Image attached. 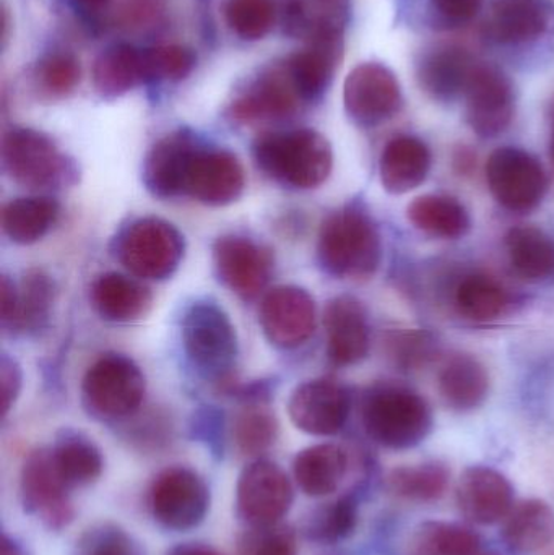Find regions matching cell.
<instances>
[{"mask_svg":"<svg viewBox=\"0 0 554 555\" xmlns=\"http://www.w3.org/2000/svg\"><path fill=\"white\" fill-rule=\"evenodd\" d=\"M449 485V469L442 463L400 466L387 476L386 488L402 501L435 502L445 495Z\"/></svg>","mask_w":554,"mask_h":555,"instance_id":"cell-40","label":"cell"},{"mask_svg":"<svg viewBox=\"0 0 554 555\" xmlns=\"http://www.w3.org/2000/svg\"><path fill=\"white\" fill-rule=\"evenodd\" d=\"M78 9L87 10V12H98L103 9L109 0H72Z\"/></svg>","mask_w":554,"mask_h":555,"instance_id":"cell-56","label":"cell"},{"mask_svg":"<svg viewBox=\"0 0 554 555\" xmlns=\"http://www.w3.org/2000/svg\"><path fill=\"white\" fill-rule=\"evenodd\" d=\"M165 3L166 0H124L117 10V23L127 29L145 28L159 18Z\"/></svg>","mask_w":554,"mask_h":555,"instance_id":"cell-48","label":"cell"},{"mask_svg":"<svg viewBox=\"0 0 554 555\" xmlns=\"http://www.w3.org/2000/svg\"><path fill=\"white\" fill-rule=\"evenodd\" d=\"M328 359L338 367L358 364L366 359L371 330L366 309L351 296H338L325 307Z\"/></svg>","mask_w":554,"mask_h":555,"instance_id":"cell-21","label":"cell"},{"mask_svg":"<svg viewBox=\"0 0 554 555\" xmlns=\"http://www.w3.org/2000/svg\"><path fill=\"white\" fill-rule=\"evenodd\" d=\"M285 65L260 72L246 90L231 103V119L240 124L273 122L292 117L301 104Z\"/></svg>","mask_w":554,"mask_h":555,"instance_id":"cell-18","label":"cell"},{"mask_svg":"<svg viewBox=\"0 0 554 555\" xmlns=\"http://www.w3.org/2000/svg\"><path fill=\"white\" fill-rule=\"evenodd\" d=\"M431 171V152L423 140L399 135L390 140L381 155L379 175L389 194L402 195L415 191Z\"/></svg>","mask_w":554,"mask_h":555,"instance_id":"cell-25","label":"cell"},{"mask_svg":"<svg viewBox=\"0 0 554 555\" xmlns=\"http://www.w3.org/2000/svg\"><path fill=\"white\" fill-rule=\"evenodd\" d=\"M198 142L188 130H178L159 140L143 162L142 179L146 191L156 198L184 194L185 179Z\"/></svg>","mask_w":554,"mask_h":555,"instance_id":"cell-22","label":"cell"},{"mask_svg":"<svg viewBox=\"0 0 554 555\" xmlns=\"http://www.w3.org/2000/svg\"><path fill=\"white\" fill-rule=\"evenodd\" d=\"M511 304L510 291L488 273H468L454 289L455 310L471 322H493L511 309Z\"/></svg>","mask_w":554,"mask_h":555,"instance_id":"cell-33","label":"cell"},{"mask_svg":"<svg viewBox=\"0 0 554 555\" xmlns=\"http://www.w3.org/2000/svg\"><path fill=\"white\" fill-rule=\"evenodd\" d=\"M214 260L221 281L244 300L259 297L273 272L272 250L249 237H220L214 246Z\"/></svg>","mask_w":554,"mask_h":555,"instance_id":"cell-17","label":"cell"},{"mask_svg":"<svg viewBox=\"0 0 554 555\" xmlns=\"http://www.w3.org/2000/svg\"><path fill=\"white\" fill-rule=\"evenodd\" d=\"M487 181L498 204L513 214L536 210L549 191V176L539 159L514 146L491 153Z\"/></svg>","mask_w":554,"mask_h":555,"instance_id":"cell-9","label":"cell"},{"mask_svg":"<svg viewBox=\"0 0 554 555\" xmlns=\"http://www.w3.org/2000/svg\"><path fill=\"white\" fill-rule=\"evenodd\" d=\"M410 223L416 230L441 240H461L471 231V215L458 198L428 194L410 204Z\"/></svg>","mask_w":554,"mask_h":555,"instance_id":"cell-34","label":"cell"},{"mask_svg":"<svg viewBox=\"0 0 554 555\" xmlns=\"http://www.w3.org/2000/svg\"><path fill=\"white\" fill-rule=\"evenodd\" d=\"M51 453L59 475L72 491L93 485L103 475V453L81 434H62L51 447Z\"/></svg>","mask_w":554,"mask_h":555,"instance_id":"cell-35","label":"cell"},{"mask_svg":"<svg viewBox=\"0 0 554 555\" xmlns=\"http://www.w3.org/2000/svg\"><path fill=\"white\" fill-rule=\"evenodd\" d=\"M514 273L529 283L554 280V240L536 227H517L506 236Z\"/></svg>","mask_w":554,"mask_h":555,"instance_id":"cell-32","label":"cell"},{"mask_svg":"<svg viewBox=\"0 0 554 555\" xmlns=\"http://www.w3.org/2000/svg\"><path fill=\"white\" fill-rule=\"evenodd\" d=\"M477 61L465 49L446 44L423 52L416 64L420 87L438 101H452L464 94Z\"/></svg>","mask_w":554,"mask_h":555,"instance_id":"cell-24","label":"cell"},{"mask_svg":"<svg viewBox=\"0 0 554 555\" xmlns=\"http://www.w3.org/2000/svg\"><path fill=\"white\" fill-rule=\"evenodd\" d=\"M387 356L402 371H420L438 354V341L423 330H399L384 339Z\"/></svg>","mask_w":554,"mask_h":555,"instance_id":"cell-44","label":"cell"},{"mask_svg":"<svg viewBox=\"0 0 554 555\" xmlns=\"http://www.w3.org/2000/svg\"><path fill=\"white\" fill-rule=\"evenodd\" d=\"M279 439V421L266 408L250 404L233 423V440L241 455L260 459Z\"/></svg>","mask_w":554,"mask_h":555,"instance_id":"cell-41","label":"cell"},{"mask_svg":"<svg viewBox=\"0 0 554 555\" xmlns=\"http://www.w3.org/2000/svg\"><path fill=\"white\" fill-rule=\"evenodd\" d=\"M237 555H298V540L283 524L249 527L236 544Z\"/></svg>","mask_w":554,"mask_h":555,"instance_id":"cell-46","label":"cell"},{"mask_svg":"<svg viewBox=\"0 0 554 555\" xmlns=\"http://www.w3.org/2000/svg\"><path fill=\"white\" fill-rule=\"evenodd\" d=\"M221 12L230 31L250 42L266 38L279 15L275 0H224Z\"/></svg>","mask_w":554,"mask_h":555,"instance_id":"cell-42","label":"cell"},{"mask_svg":"<svg viewBox=\"0 0 554 555\" xmlns=\"http://www.w3.org/2000/svg\"><path fill=\"white\" fill-rule=\"evenodd\" d=\"M464 96L468 126L478 135L491 139L513 122L516 113L513 81L497 65L477 62Z\"/></svg>","mask_w":554,"mask_h":555,"instance_id":"cell-13","label":"cell"},{"mask_svg":"<svg viewBox=\"0 0 554 555\" xmlns=\"http://www.w3.org/2000/svg\"><path fill=\"white\" fill-rule=\"evenodd\" d=\"M295 499L292 479L267 459L250 462L236 485V515L247 527L282 524Z\"/></svg>","mask_w":554,"mask_h":555,"instance_id":"cell-10","label":"cell"},{"mask_svg":"<svg viewBox=\"0 0 554 555\" xmlns=\"http://www.w3.org/2000/svg\"><path fill=\"white\" fill-rule=\"evenodd\" d=\"M360 520L357 495L347 494L322 504L306 517L302 533L306 540L322 546L342 543L355 533Z\"/></svg>","mask_w":554,"mask_h":555,"instance_id":"cell-37","label":"cell"},{"mask_svg":"<svg viewBox=\"0 0 554 555\" xmlns=\"http://www.w3.org/2000/svg\"><path fill=\"white\" fill-rule=\"evenodd\" d=\"M315 302L299 286H276L260 302V326L272 345L295 349L309 341L315 332Z\"/></svg>","mask_w":554,"mask_h":555,"instance_id":"cell-14","label":"cell"},{"mask_svg":"<svg viewBox=\"0 0 554 555\" xmlns=\"http://www.w3.org/2000/svg\"><path fill=\"white\" fill-rule=\"evenodd\" d=\"M552 114H553V120H554V101H553V106H552Z\"/></svg>","mask_w":554,"mask_h":555,"instance_id":"cell-59","label":"cell"},{"mask_svg":"<svg viewBox=\"0 0 554 555\" xmlns=\"http://www.w3.org/2000/svg\"><path fill=\"white\" fill-rule=\"evenodd\" d=\"M59 217V204L51 197H22L9 202L2 211L5 236L20 246L38 243Z\"/></svg>","mask_w":554,"mask_h":555,"instance_id":"cell-36","label":"cell"},{"mask_svg":"<svg viewBox=\"0 0 554 555\" xmlns=\"http://www.w3.org/2000/svg\"><path fill=\"white\" fill-rule=\"evenodd\" d=\"M150 515L165 530L184 533L201 527L210 511V488L194 469L172 466L155 476L149 489Z\"/></svg>","mask_w":554,"mask_h":555,"instance_id":"cell-8","label":"cell"},{"mask_svg":"<svg viewBox=\"0 0 554 555\" xmlns=\"http://www.w3.org/2000/svg\"><path fill=\"white\" fill-rule=\"evenodd\" d=\"M74 555H143V550L123 528L103 524L81 534Z\"/></svg>","mask_w":554,"mask_h":555,"instance_id":"cell-47","label":"cell"},{"mask_svg":"<svg viewBox=\"0 0 554 555\" xmlns=\"http://www.w3.org/2000/svg\"><path fill=\"white\" fill-rule=\"evenodd\" d=\"M553 540L554 511L545 501L519 502L504 520L503 541L513 553H539Z\"/></svg>","mask_w":554,"mask_h":555,"instance_id":"cell-30","label":"cell"},{"mask_svg":"<svg viewBox=\"0 0 554 555\" xmlns=\"http://www.w3.org/2000/svg\"><path fill=\"white\" fill-rule=\"evenodd\" d=\"M129 439L143 450H158L171 439V424L163 423L162 420L143 421L129 430Z\"/></svg>","mask_w":554,"mask_h":555,"instance_id":"cell-51","label":"cell"},{"mask_svg":"<svg viewBox=\"0 0 554 555\" xmlns=\"http://www.w3.org/2000/svg\"><path fill=\"white\" fill-rule=\"evenodd\" d=\"M455 168L459 169V172H468L475 166V155L468 149H464L462 146L458 153H455L454 158Z\"/></svg>","mask_w":554,"mask_h":555,"instance_id":"cell-55","label":"cell"},{"mask_svg":"<svg viewBox=\"0 0 554 555\" xmlns=\"http://www.w3.org/2000/svg\"><path fill=\"white\" fill-rule=\"evenodd\" d=\"M246 172L234 153L198 146L189 165L184 194L207 207H227L243 195Z\"/></svg>","mask_w":554,"mask_h":555,"instance_id":"cell-16","label":"cell"},{"mask_svg":"<svg viewBox=\"0 0 554 555\" xmlns=\"http://www.w3.org/2000/svg\"><path fill=\"white\" fill-rule=\"evenodd\" d=\"M70 492L55 468L51 449H36L26 456L20 473L23 508L48 530L70 527L75 518Z\"/></svg>","mask_w":554,"mask_h":555,"instance_id":"cell-11","label":"cell"},{"mask_svg":"<svg viewBox=\"0 0 554 555\" xmlns=\"http://www.w3.org/2000/svg\"><path fill=\"white\" fill-rule=\"evenodd\" d=\"M485 0H431V10L446 26H465L474 22Z\"/></svg>","mask_w":554,"mask_h":555,"instance_id":"cell-49","label":"cell"},{"mask_svg":"<svg viewBox=\"0 0 554 555\" xmlns=\"http://www.w3.org/2000/svg\"><path fill=\"white\" fill-rule=\"evenodd\" d=\"M345 111L361 127H376L402 109L403 96L396 74L379 62H364L348 74Z\"/></svg>","mask_w":554,"mask_h":555,"instance_id":"cell-12","label":"cell"},{"mask_svg":"<svg viewBox=\"0 0 554 555\" xmlns=\"http://www.w3.org/2000/svg\"><path fill=\"white\" fill-rule=\"evenodd\" d=\"M3 169L13 182L29 191H46L77 182L74 162L52 139L26 127H13L2 139Z\"/></svg>","mask_w":554,"mask_h":555,"instance_id":"cell-4","label":"cell"},{"mask_svg":"<svg viewBox=\"0 0 554 555\" xmlns=\"http://www.w3.org/2000/svg\"><path fill=\"white\" fill-rule=\"evenodd\" d=\"M192 430L197 439L210 447L215 455L223 450V420H220L218 413L205 411L202 416L197 417V421H194Z\"/></svg>","mask_w":554,"mask_h":555,"instance_id":"cell-52","label":"cell"},{"mask_svg":"<svg viewBox=\"0 0 554 555\" xmlns=\"http://www.w3.org/2000/svg\"><path fill=\"white\" fill-rule=\"evenodd\" d=\"M182 345L205 377L224 382L237 358L236 328L228 313L211 300H198L182 319Z\"/></svg>","mask_w":554,"mask_h":555,"instance_id":"cell-6","label":"cell"},{"mask_svg":"<svg viewBox=\"0 0 554 555\" xmlns=\"http://www.w3.org/2000/svg\"><path fill=\"white\" fill-rule=\"evenodd\" d=\"M184 253V236L162 218H140L116 241L117 259L140 280L163 281L175 275Z\"/></svg>","mask_w":554,"mask_h":555,"instance_id":"cell-7","label":"cell"},{"mask_svg":"<svg viewBox=\"0 0 554 555\" xmlns=\"http://www.w3.org/2000/svg\"><path fill=\"white\" fill-rule=\"evenodd\" d=\"M490 377L487 369L471 354H452L439 371V393L449 408L471 411L487 400Z\"/></svg>","mask_w":554,"mask_h":555,"instance_id":"cell-29","label":"cell"},{"mask_svg":"<svg viewBox=\"0 0 554 555\" xmlns=\"http://www.w3.org/2000/svg\"><path fill=\"white\" fill-rule=\"evenodd\" d=\"M480 550L475 531L448 521H426L410 538L412 555H480Z\"/></svg>","mask_w":554,"mask_h":555,"instance_id":"cell-39","label":"cell"},{"mask_svg":"<svg viewBox=\"0 0 554 555\" xmlns=\"http://www.w3.org/2000/svg\"><path fill=\"white\" fill-rule=\"evenodd\" d=\"M318 256L328 275L348 280L373 276L383 256L373 218L358 205L328 215L319 233Z\"/></svg>","mask_w":554,"mask_h":555,"instance_id":"cell-3","label":"cell"},{"mask_svg":"<svg viewBox=\"0 0 554 555\" xmlns=\"http://www.w3.org/2000/svg\"><path fill=\"white\" fill-rule=\"evenodd\" d=\"M361 424L377 446L409 450L420 446L433 429L428 401L399 384H376L361 398Z\"/></svg>","mask_w":554,"mask_h":555,"instance_id":"cell-1","label":"cell"},{"mask_svg":"<svg viewBox=\"0 0 554 555\" xmlns=\"http://www.w3.org/2000/svg\"><path fill=\"white\" fill-rule=\"evenodd\" d=\"M54 281L41 270L26 273L16 286V306L7 328L18 333L38 332L46 325L54 304Z\"/></svg>","mask_w":554,"mask_h":555,"instance_id":"cell-38","label":"cell"},{"mask_svg":"<svg viewBox=\"0 0 554 555\" xmlns=\"http://www.w3.org/2000/svg\"><path fill=\"white\" fill-rule=\"evenodd\" d=\"M145 375L127 356L103 354L88 369L81 384L85 406L93 416L123 421L136 416L145 398Z\"/></svg>","mask_w":554,"mask_h":555,"instance_id":"cell-5","label":"cell"},{"mask_svg":"<svg viewBox=\"0 0 554 555\" xmlns=\"http://www.w3.org/2000/svg\"><path fill=\"white\" fill-rule=\"evenodd\" d=\"M197 64L194 49L184 44H163L145 49L149 81H181L192 74Z\"/></svg>","mask_w":554,"mask_h":555,"instance_id":"cell-45","label":"cell"},{"mask_svg":"<svg viewBox=\"0 0 554 555\" xmlns=\"http://www.w3.org/2000/svg\"><path fill=\"white\" fill-rule=\"evenodd\" d=\"M23 387L22 367L15 359L3 354L0 359V395H2V416L5 417L18 400Z\"/></svg>","mask_w":554,"mask_h":555,"instance_id":"cell-50","label":"cell"},{"mask_svg":"<svg viewBox=\"0 0 554 555\" xmlns=\"http://www.w3.org/2000/svg\"><path fill=\"white\" fill-rule=\"evenodd\" d=\"M33 78H35L36 90L42 96L52 98V100L67 98L80 85V61L68 51L48 52L36 64Z\"/></svg>","mask_w":554,"mask_h":555,"instance_id":"cell-43","label":"cell"},{"mask_svg":"<svg viewBox=\"0 0 554 555\" xmlns=\"http://www.w3.org/2000/svg\"><path fill=\"white\" fill-rule=\"evenodd\" d=\"M0 555H25L23 554V551L20 550L18 546H16L15 543H13L12 540H10L7 534H3L2 538V546H0Z\"/></svg>","mask_w":554,"mask_h":555,"instance_id":"cell-57","label":"cell"},{"mask_svg":"<svg viewBox=\"0 0 554 555\" xmlns=\"http://www.w3.org/2000/svg\"><path fill=\"white\" fill-rule=\"evenodd\" d=\"M0 313H2L3 326L12 320L16 306V284L9 276H2L0 283Z\"/></svg>","mask_w":554,"mask_h":555,"instance_id":"cell-53","label":"cell"},{"mask_svg":"<svg viewBox=\"0 0 554 555\" xmlns=\"http://www.w3.org/2000/svg\"><path fill=\"white\" fill-rule=\"evenodd\" d=\"M94 90L106 100L123 96L133 88L149 81L145 49L119 42L104 49L91 70Z\"/></svg>","mask_w":554,"mask_h":555,"instance_id":"cell-27","label":"cell"},{"mask_svg":"<svg viewBox=\"0 0 554 555\" xmlns=\"http://www.w3.org/2000/svg\"><path fill=\"white\" fill-rule=\"evenodd\" d=\"M254 158L273 181L299 191L324 184L334 168L331 143L312 129L263 133L254 143Z\"/></svg>","mask_w":554,"mask_h":555,"instance_id":"cell-2","label":"cell"},{"mask_svg":"<svg viewBox=\"0 0 554 555\" xmlns=\"http://www.w3.org/2000/svg\"><path fill=\"white\" fill-rule=\"evenodd\" d=\"M348 0H285V33L308 41L324 35H344Z\"/></svg>","mask_w":554,"mask_h":555,"instance_id":"cell-31","label":"cell"},{"mask_svg":"<svg viewBox=\"0 0 554 555\" xmlns=\"http://www.w3.org/2000/svg\"><path fill=\"white\" fill-rule=\"evenodd\" d=\"M552 16L549 0H491L484 33L497 44H530L546 35Z\"/></svg>","mask_w":554,"mask_h":555,"instance_id":"cell-20","label":"cell"},{"mask_svg":"<svg viewBox=\"0 0 554 555\" xmlns=\"http://www.w3.org/2000/svg\"><path fill=\"white\" fill-rule=\"evenodd\" d=\"M350 391L335 380L318 378L296 387L288 401V414L296 429L309 436H335L350 416Z\"/></svg>","mask_w":554,"mask_h":555,"instance_id":"cell-15","label":"cell"},{"mask_svg":"<svg viewBox=\"0 0 554 555\" xmlns=\"http://www.w3.org/2000/svg\"><path fill=\"white\" fill-rule=\"evenodd\" d=\"M455 501L468 521L487 527L506 520L514 507V488L497 469L472 466L459 479Z\"/></svg>","mask_w":554,"mask_h":555,"instance_id":"cell-19","label":"cell"},{"mask_svg":"<svg viewBox=\"0 0 554 555\" xmlns=\"http://www.w3.org/2000/svg\"><path fill=\"white\" fill-rule=\"evenodd\" d=\"M552 158L554 162V133H553V140H552Z\"/></svg>","mask_w":554,"mask_h":555,"instance_id":"cell-58","label":"cell"},{"mask_svg":"<svg viewBox=\"0 0 554 555\" xmlns=\"http://www.w3.org/2000/svg\"><path fill=\"white\" fill-rule=\"evenodd\" d=\"M348 472V455L334 443L308 447L295 456L293 476L308 498H327L340 488Z\"/></svg>","mask_w":554,"mask_h":555,"instance_id":"cell-28","label":"cell"},{"mask_svg":"<svg viewBox=\"0 0 554 555\" xmlns=\"http://www.w3.org/2000/svg\"><path fill=\"white\" fill-rule=\"evenodd\" d=\"M90 300L106 322L129 323L149 313L153 296L140 281L111 272L93 281Z\"/></svg>","mask_w":554,"mask_h":555,"instance_id":"cell-26","label":"cell"},{"mask_svg":"<svg viewBox=\"0 0 554 555\" xmlns=\"http://www.w3.org/2000/svg\"><path fill=\"white\" fill-rule=\"evenodd\" d=\"M166 555H224L215 547L208 546V544L201 543H185L179 544V546L172 547Z\"/></svg>","mask_w":554,"mask_h":555,"instance_id":"cell-54","label":"cell"},{"mask_svg":"<svg viewBox=\"0 0 554 555\" xmlns=\"http://www.w3.org/2000/svg\"><path fill=\"white\" fill-rule=\"evenodd\" d=\"M344 54V35H324L283 61L302 103H315L334 80Z\"/></svg>","mask_w":554,"mask_h":555,"instance_id":"cell-23","label":"cell"}]
</instances>
